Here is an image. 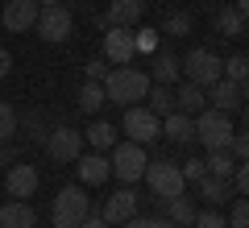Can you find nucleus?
Returning <instances> with one entry per match:
<instances>
[{"label":"nucleus","mask_w":249,"mask_h":228,"mask_svg":"<svg viewBox=\"0 0 249 228\" xmlns=\"http://www.w3.org/2000/svg\"><path fill=\"white\" fill-rule=\"evenodd\" d=\"M145 91H150V75H145V70H137V67H108V75H104V100L108 104H121V108L142 104Z\"/></svg>","instance_id":"1"},{"label":"nucleus","mask_w":249,"mask_h":228,"mask_svg":"<svg viewBox=\"0 0 249 228\" xmlns=\"http://www.w3.org/2000/svg\"><path fill=\"white\" fill-rule=\"evenodd\" d=\"M145 145H137V141H116L112 145V158H108V170H112V178H121V187H133L142 183L145 175Z\"/></svg>","instance_id":"2"},{"label":"nucleus","mask_w":249,"mask_h":228,"mask_svg":"<svg viewBox=\"0 0 249 228\" xmlns=\"http://www.w3.org/2000/svg\"><path fill=\"white\" fill-rule=\"evenodd\" d=\"M91 216V199L83 187H62L54 195V228H79Z\"/></svg>","instance_id":"3"},{"label":"nucleus","mask_w":249,"mask_h":228,"mask_svg":"<svg viewBox=\"0 0 249 228\" xmlns=\"http://www.w3.org/2000/svg\"><path fill=\"white\" fill-rule=\"evenodd\" d=\"M178 75H187V83H196V88H212L220 79V54L208 46H196L187 58H178Z\"/></svg>","instance_id":"4"},{"label":"nucleus","mask_w":249,"mask_h":228,"mask_svg":"<svg viewBox=\"0 0 249 228\" xmlns=\"http://www.w3.org/2000/svg\"><path fill=\"white\" fill-rule=\"evenodd\" d=\"M145 183H150V191L158 195V199H175V195H183V187H187V178H183V170H178V162H170V158H154V162H145Z\"/></svg>","instance_id":"5"},{"label":"nucleus","mask_w":249,"mask_h":228,"mask_svg":"<svg viewBox=\"0 0 249 228\" xmlns=\"http://www.w3.org/2000/svg\"><path fill=\"white\" fill-rule=\"evenodd\" d=\"M232 137V121L229 112H216V108H204V112H196V141L204 149H224Z\"/></svg>","instance_id":"6"},{"label":"nucleus","mask_w":249,"mask_h":228,"mask_svg":"<svg viewBox=\"0 0 249 228\" xmlns=\"http://www.w3.org/2000/svg\"><path fill=\"white\" fill-rule=\"evenodd\" d=\"M37 37L50 46H62V42H71V29H75V17L67 4H54V9H37V21H34Z\"/></svg>","instance_id":"7"},{"label":"nucleus","mask_w":249,"mask_h":228,"mask_svg":"<svg viewBox=\"0 0 249 228\" xmlns=\"http://www.w3.org/2000/svg\"><path fill=\"white\" fill-rule=\"evenodd\" d=\"M46 154H50L54 162H75L83 154V133L71 129V124H50V133H46Z\"/></svg>","instance_id":"8"},{"label":"nucleus","mask_w":249,"mask_h":228,"mask_svg":"<svg viewBox=\"0 0 249 228\" xmlns=\"http://www.w3.org/2000/svg\"><path fill=\"white\" fill-rule=\"evenodd\" d=\"M124 133H129V141H137V145H150V141H158L162 121L145 104H129L124 108Z\"/></svg>","instance_id":"9"},{"label":"nucleus","mask_w":249,"mask_h":228,"mask_svg":"<svg viewBox=\"0 0 249 228\" xmlns=\"http://www.w3.org/2000/svg\"><path fill=\"white\" fill-rule=\"evenodd\" d=\"M204 100L208 108H216V112H241V104H245V83H232V79H216L212 88H204Z\"/></svg>","instance_id":"10"},{"label":"nucleus","mask_w":249,"mask_h":228,"mask_svg":"<svg viewBox=\"0 0 249 228\" xmlns=\"http://www.w3.org/2000/svg\"><path fill=\"white\" fill-rule=\"evenodd\" d=\"M133 58H137V50H133V29L108 25V29H104V62H108V67H129Z\"/></svg>","instance_id":"11"},{"label":"nucleus","mask_w":249,"mask_h":228,"mask_svg":"<svg viewBox=\"0 0 249 228\" xmlns=\"http://www.w3.org/2000/svg\"><path fill=\"white\" fill-rule=\"evenodd\" d=\"M37 187H42V175H37V166H29V162H17V166H9V175H4L9 199H34Z\"/></svg>","instance_id":"12"},{"label":"nucleus","mask_w":249,"mask_h":228,"mask_svg":"<svg viewBox=\"0 0 249 228\" xmlns=\"http://www.w3.org/2000/svg\"><path fill=\"white\" fill-rule=\"evenodd\" d=\"M34 21H37V0H9L0 13V25L13 29V34H29Z\"/></svg>","instance_id":"13"},{"label":"nucleus","mask_w":249,"mask_h":228,"mask_svg":"<svg viewBox=\"0 0 249 228\" xmlns=\"http://www.w3.org/2000/svg\"><path fill=\"white\" fill-rule=\"evenodd\" d=\"M75 175H79V183L100 187V183H108V178H112V170H108V158H104V154H100V149H91V154H79V158H75Z\"/></svg>","instance_id":"14"},{"label":"nucleus","mask_w":249,"mask_h":228,"mask_svg":"<svg viewBox=\"0 0 249 228\" xmlns=\"http://www.w3.org/2000/svg\"><path fill=\"white\" fill-rule=\"evenodd\" d=\"M158 137H166V141H175V145H191L196 141V116H187V112H166L162 116V133Z\"/></svg>","instance_id":"15"},{"label":"nucleus","mask_w":249,"mask_h":228,"mask_svg":"<svg viewBox=\"0 0 249 228\" xmlns=\"http://www.w3.org/2000/svg\"><path fill=\"white\" fill-rule=\"evenodd\" d=\"M129 216H137V195H133V187H121V191H112L108 195V203H104V224H124Z\"/></svg>","instance_id":"16"},{"label":"nucleus","mask_w":249,"mask_h":228,"mask_svg":"<svg viewBox=\"0 0 249 228\" xmlns=\"http://www.w3.org/2000/svg\"><path fill=\"white\" fill-rule=\"evenodd\" d=\"M245 13H249L245 0L220 9V13H216V34H220V37H245Z\"/></svg>","instance_id":"17"},{"label":"nucleus","mask_w":249,"mask_h":228,"mask_svg":"<svg viewBox=\"0 0 249 228\" xmlns=\"http://www.w3.org/2000/svg\"><path fill=\"white\" fill-rule=\"evenodd\" d=\"M142 17H145V0H112V4H108V25L133 29Z\"/></svg>","instance_id":"18"},{"label":"nucleus","mask_w":249,"mask_h":228,"mask_svg":"<svg viewBox=\"0 0 249 228\" xmlns=\"http://www.w3.org/2000/svg\"><path fill=\"white\" fill-rule=\"evenodd\" d=\"M37 216L29 208V199H9L0 203V228H34Z\"/></svg>","instance_id":"19"},{"label":"nucleus","mask_w":249,"mask_h":228,"mask_svg":"<svg viewBox=\"0 0 249 228\" xmlns=\"http://www.w3.org/2000/svg\"><path fill=\"white\" fill-rule=\"evenodd\" d=\"M175 79H178V54H170V50H154V75H150V83L170 88Z\"/></svg>","instance_id":"20"},{"label":"nucleus","mask_w":249,"mask_h":228,"mask_svg":"<svg viewBox=\"0 0 249 228\" xmlns=\"http://www.w3.org/2000/svg\"><path fill=\"white\" fill-rule=\"evenodd\" d=\"M116 124H108V121H91L88 129H83V141H88L91 149H112L116 145Z\"/></svg>","instance_id":"21"},{"label":"nucleus","mask_w":249,"mask_h":228,"mask_svg":"<svg viewBox=\"0 0 249 228\" xmlns=\"http://www.w3.org/2000/svg\"><path fill=\"white\" fill-rule=\"evenodd\" d=\"M175 108H178V112H187V116L204 112V108H208V100H204V88H196V83H183V88L175 91Z\"/></svg>","instance_id":"22"},{"label":"nucleus","mask_w":249,"mask_h":228,"mask_svg":"<svg viewBox=\"0 0 249 228\" xmlns=\"http://www.w3.org/2000/svg\"><path fill=\"white\" fill-rule=\"evenodd\" d=\"M162 208H166V220L175 228H187L191 220H196V203L187 199V195H175V199H162Z\"/></svg>","instance_id":"23"},{"label":"nucleus","mask_w":249,"mask_h":228,"mask_svg":"<svg viewBox=\"0 0 249 228\" xmlns=\"http://www.w3.org/2000/svg\"><path fill=\"white\" fill-rule=\"evenodd\" d=\"M142 104H145V108H150V112L162 121L166 112H175V91H170V88H162V83H150V91H145V100H142Z\"/></svg>","instance_id":"24"},{"label":"nucleus","mask_w":249,"mask_h":228,"mask_svg":"<svg viewBox=\"0 0 249 228\" xmlns=\"http://www.w3.org/2000/svg\"><path fill=\"white\" fill-rule=\"evenodd\" d=\"M196 187H199V199H208V203H224V199H232V183H229V178L204 175Z\"/></svg>","instance_id":"25"},{"label":"nucleus","mask_w":249,"mask_h":228,"mask_svg":"<svg viewBox=\"0 0 249 228\" xmlns=\"http://www.w3.org/2000/svg\"><path fill=\"white\" fill-rule=\"evenodd\" d=\"M104 104H108V100H104V83H91V79H88V83L79 88V108H83L88 116H96Z\"/></svg>","instance_id":"26"},{"label":"nucleus","mask_w":249,"mask_h":228,"mask_svg":"<svg viewBox=\"0 0 249 228\" xmlns=\"http://www.w3.org/2000/svg\"><path fill=\"white\" fill-rule=\"evenodd\" d=\"M204 166H208V175H216V178H229V175H232V166H237V158H232L229 149H208Z\"/></svg>","instance_id":"27"},{"label":"nucleus","mask_w":249,"mask_h":228,"mask_svg":"<svg viewBox=\"0 0 249 228\" xmlns=\"http://www.w3.org/2000/svg\"><path fill=\"white\" fill-rule=\"evenodd\" d=\"M220 75H224V79H232V83H245V75H249V58H245V54L220 58Z\"/></svg>","instance_id":"28"},{"label":"nucleus","mask_w":249,"mask_h":228,"mask_svg":"<svg viewBox=\"0 0 249 228\" xmlns=\"http://www.w3.org/2000/svg\"><path fill=\"white\" fill-rule=\"evenodd\" d=\"M162 34H170V37H187L191 34V13H166V21H162Z\"/></svg>","instance_id":"29"},{"label":"nucleus","mask_w":249,"mask_h":228,"mask_svg":"<svg viewBox=\"0 0 249 228\" xmlns=\"http://www.w3.org/2000/svg\"><path fill=\"white\" fill-rule=\"evenodd\" d=\"M17 121H21L17 108H13L9 100H0V141H9L13 133H17Z\"/></svg>","instance_id":"30"},{"label":"nucleus","mask_w":249,"mask_h":228,"mask_svg":"<svg viewBox=\"0 0 249 228\" xmlns=\"http://www.w3.org/2000/svg\"><path fill=\"white\" fill-rule=\"evenodd\" d=\"M224 220H229V228H249V203H245V195L232 199V211H229Z\"/></svg>","instance_id":"31"},{"label":"nucleus","mask_w":249,"mask_h":228,"mask_svg":"<svg viewBox=\"0 0 249 228\" xmlns=\"http://www.w3.org/2000/svg\"><path fill=\"white\" fill-rule=\"evenodd\" d=\"M46 133H50V124L42 121V112H25V137L29 141H46Z\"/></svg>","instance_id":"32"},{"label":"nucleus","mask_w":249,"mask_h":228,"mask_svg":"<svg viewBox=\"0 0 249 228\" xmlns=\"http://www.w3.org/2000/svg\"><path fill=\"white\" fill-rule=\"evenodd\" d=\"M133 50L137 54H154L158 50V29H137L133 34Z\"/></svg>","instance_id":"33"},{"label":"nucleus","mask_w":249,"mask_h":228,"mask_svg":"<svg viewBox=\"0 0 249 228\" xmlns=\"http://www.w3.org/2000/svg\"><path fill=\"white\" fill-rule=\"evenodd\" d=\"M224 149H229L237 162H245V158H249V137H245L241 129H232V137H229V145H224Z\"/></svg>","instance_id":"34"},{"label":"nucleus","mask_w":249,"mask_h":228,"mask_svg":"<svg viewBox=\"0 0 249 228\" xmlns=\"http://www.w3.org/2000/svg\"><path fill=\"white\" fill-rule=\"evenodd\" d=\"M124 228H175V224H170L166 216H129Z\"/></svg>","instance_id":"35"},{"label":"nucleus","mask_w":249,"mask_h":228,"mask_svg":"<svg viewBox=\"0 0 249 228\" xmlns=\"http://www.w3.org/2000/svg\"><path fill=\"white\" fill-rule=\"evenodd\" d=\"M178 170H183V178H187V183H199V178L208 175L204 158H187V162H178Z\"/></svg>","instance_id":"36"},{"label":"nucleus","mask_w":249,"mask_h":228,"mask_svg":"<svg viewBox=\"0 0 249 228\" xmlns=\"http://www.w3.org/2000/svg\"><path fill=\"white\" fill-rule=\"evenodd\" d=\"M191 224H196V228H229V220H224L220 211H196Z\"/></svg>","instance_id":"37"},{"label":"nucleus","mask_w":249,"mask_h":228,"mask_svg":"<svg viewBox=\"0 0 249 228\" xmlns=\"http://www.w3.org/2000/svg\"><path fill=\"white\" fill-rule=\"evenodd\" d=\"M83 70H88V79H91V83H104V75H108V62H104V58H91Z\"/></svg>","instance_id":"38"},{"label":"nucleus","mask_w":249,"mask_h":228,"mask_svg":"<svg viewBox=\"0 0 249 228\" xmlns=\"http://www.w3.org/2000/svg\"><path fill=\"white\" fill-rule=\"evenodd\" d=\"M9 70H13V54L4 50V46H0V79H4V75H9Z\"/></svg>","instance_id":"39"},{"label":"nucleus","mask_w":249,"mask_h":228,"mask_svg":"<svg viewBox=\"0 0 249 228\" xmlns=\"http://www.w3.org/2000/svg\"><path fill=\"white\" fill-rule=\"evenodd\" d=\"M79 228H112V224H104V220H100V216H96V211H91V216H88V220H83V224H79Z\"/></svg>","instance_id":"40"},{"label":"nucleus","mask_w":249,"mask_h":228,"mask_svg":"<svg viewBox=\"0 0 249 228\" xmlns=\"http://www.w3.org/2000/svg\"><path fill=\"white\" fill-rule=\"evenodd\" d=\"M54 4H67V0H37V9H54Z\"/></svg>","instance_id":"41"}]
</instances>
